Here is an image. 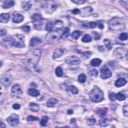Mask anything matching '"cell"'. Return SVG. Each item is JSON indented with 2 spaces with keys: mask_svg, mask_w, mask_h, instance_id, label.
I'll list each match as a JSON object with an SVG mask.
<instances>
[{
  "mask_svg": "<svg viewBox=\"0 0 128 128\" xmlns=\"http://www.w3.org/2000/svg\"><path fill=\"white\" fill-rule=\"evenodd\" d=\"M32 6V5L31 1H25L22 2V8L23 10L25 11H29L31 9Z\"/></svg>",
  "mask_w": 128,
  "mask_h": 128,
  "instance_id": "ffe728a7",
  "label": "cell"
},
{
  "mask_svg": "<svg viewBox=\"0 0 128 128\" xmlns=\"http://www.w3.org/2000/svg\"><path fill=\"white\" fill-rule=\"evenodd\" d=\"M104 43L105 46L106 47V48H107L108 49L111 50L113 46H112V43H111V41L109 40H108V39H105L104 41Z\"/></svg>",
  "mask_w": 128,
  "mask_h": 128,
  "instance_id": "74e56055",
  "label": "cell"
},
{
  "mask_svg": "<svg viewBox=\"0 0 128 128\" xmlns=\"http://www.w3.org/2000/svg\"><path fill=\"white\" fill-rule=\"evenodd\" d=\"M126 83L127 81L125 79H124V78H120L115 82V86L118 88L121 87L125 86Z\"/></svg>",
  "mask_w": 128,
  "mask_h": 128,
  "instance_id": "44dd1931",
  "label": "cell"
},
{
  "mask_svg": "<svg viewBox=\"0 0 128 128\" xmlns=\"http://www.w3.org/2000/svg\"><path fill=\"white\" fill-rule=\"evenodd\" d=\"M73 113V111L72 110L70 109V110H69L68 111V114H72Z\"/></svg>",
  "mask_w": 128,
  "mask_h": 128,
  "instance_id": "9f6ffc18",
  "label": "cell"
},
{
  "mask_svg": "<svg viewBox=\"0 0 128 128\" xmlns=\"http://www.w3.org/2000/svg\"><path fill=\"white\" fill-rule=\"evenodd\" d=\"M67 91L70 92L71 93L74 95L77 94L78 93V92H79L78 89L75 86H73V85H71V86H68L67 88Z\"/></svg>",
  "mask_w": 128,
  "mask_h": 128,
  "instance_id": "484cf974",
  "label": "cell"
},
{
  "mask_svg": "<svg viewBox=\"0 0 128 128\" xmlns=\"http://www.w3.org/2000/svg\"><path fill=\"white\" fill-rule=\"evenodd\" d=\"M53 28H54V25L53 23L51 22H49L46 24V29L48 32H52L53 29Z\"/></svg>",
  "mask_w": 128,
  "mask_h": 128,
  "instance_id": "e575fe53",
  "label": "cell"
},
{
  "mask_svg": "<svg viewBox=\"0 0 128 128\" xmlns=\"http://www.w3.org/2000/svg\"><path fill=\"white\" fill-rule=\"evenodd\" d=\"M49 118L47 116H44V117H43V118L41 120L40 124L41 126H45L48 122Z\"/></svg>",
  "mask_w": 128,
  "mask_h": 128,
  "instance_id": "60d3db41",
  "label": "cell"
},
{
  "mask_svg": "<svg viewBox=\"0 0 128 128\" xmlns=\"http://www.w3.org/2000/svg\"><path fill=\"white\" fill-rule=\"evenodd\" d=\"M122 2H123V3H125V5H128V1H127V0H126V1H122Z\"/></svg>",
  "mask_w": 128,
  "mask_h": 128,
  "instance_id": "680465c9",
  "label": "cell"
},
{
  "mask_svg": "<svg viewBox=\"0 0 128 128\" xmlns=\"http://www.w3.org/2000/svg\"><path fill=\"white\" fill-rule=\"evenodd\" d=\"M87 79L86 76L84 74H81L78 77V80H79V82L81 83H84L86 82Z\"/></svg>",
  "mask_w": 128,
  "mask_h": 128,
  "instance_id": "d590c367",
  "label": "cell"
},
{
  "mask_svg": "<svg viewBox=\"0 0 128 128\" xmlns=\"http://www.w3.org/2000/svg\"><path fill=\"white\" fill-rule=\"evenodd\" d=\"M110 120L106 118H102L99 121V124L102 127H107L109 125Z\"/></svg>",
  "mask_w": 128,
  "mask_h": 128,
  "instance_id": "4316f807",
  "label": "cell"
},
{
  "mask_svg": "<svg viewBox=\"0 0 128 128\" xmlns=\"http://www.w3.org/2000/svg\"><path fill=\"white\" fill-rule=\"evenodd\" d=\"M116 99L119 101H123L126 99V96L121 93L116 94Z\"/></svg>",
  "mask_w": 128,
  "mask_h": 128,
  "instance_id": "f35d334b",
  "label": "cell"
},
{
  "mask_svg": "<svg viewBox=\"0 0 128 128\" xmlns=\"http://www.w3.org/2000/svg\"><path fill=\"white\" fill-rule=\"evenodd\" d=\"M98 24H99L98 25V27H99V29H103L104 26V25L102 23H99Z\"/></svg>",
  "mask_w": 128,
  "mask_h": 128,
  "instance_id": "db71d44e",
  "label": "cell"
},
{
  "mask_svg": "<svg viewBox=\"0 0 128 128\" xmlns=\"http://www.w3.org/2000/svg\"><path fill=\"white\" fill-rule=\"evenodd\" d=\"M93 9L90 7H85L80 10V14L82 17H88L91 15L93 12Z\"/></svg>",
  "mask_w": 128,
  "mask_h": 128,
  "instance_id": "9a60e30c",
  "label": "cell"
},
{
  "mask_svg": "<svg viewBox=\"0 0 128 128\" xmlns=\"http://www.w3.org/2000/svg\"><path fill=\"white\" fill-rule=\"evenodd\" d=\"M57 4L54 1H47L45 2L44 4V8L46 11L50 13L54 12L57 8Z\"/></svg>",
  "mask_w": 128,
  "mask_h": 128,
  "instance_id": "52a82bcc",
  "label": "cell"
},
{
  "mask_svg": "<svg viewBox=\"0 0 128 128\" xmlns=\"http://www.w3.org/2000/svg\"><path fill=\"white\" fill-rule=\"evenodd\" d=\"M109 27L112 31H119L123 30L125 27L124 20L122 18L116 17L111 20L109 22Z\"/></svg>",
  "mask_w": 128,
  "mask_h": 128,
  "instance_id": "7a4b0ae2",
  "label": "cell"
},
{
  "mask_svg": "<svg viewBox=\"0 0 128 128\" xmlns=\"http://www.w3.org/2000/svg\"><path fill=\"white\" fill-rule=\"evenodd\" d=\"M1 44L3 47L6 48H9L13 46V37H9L3 39L1 42Z\"/></svg>",
  "mask_w": 128,
  "mask_h": 128,
  "instance_id": "2e32d148",
  "label": "cell"
},
{
  "mask_svg": "<svg viewBox=\"0 0 128 128\" xmlns=\"http://www.w3.org/2000/svg\"><path fill=\"white\" fill-rule=\"evenodd\" d=\"M41 51L39 49H35L28 52L26 56V59L23 62L25 67L27 69L34 68L39 61L41 58Z\"/></svg>",
  "mask_w": 128,
  "mask_h": 128,
  "instance_id": "6da1fadb",
  "label": "cell"
},
{
  "mask_svg": "<svg viewBox=\"0 0 128 128\" xmlns=\"http://www.w3.org/2000/svg\"><path fill=\"white\" fill-rule=\"evenodd\" d=\"M97 26V24L94 22H90L87 23H85L83 25V27L86 28L87 29H93L96 28Z\"/></svg>",
  "mask_w": 128,
  "mask_h": 128,
  "instance_id": "83f0119b",
  "label": "cell"
},
{
  "mask_svg": "<svg viewBox=\"0 0 128 128\" xmlns=\"http://www.w3.org/2000/svg\"><path fill=\"white\" fill-rule=\"evenodd\" d=\"M66 63L70 65H79L80 63V59L75 56H70L65 59Z\"/></svg>",
  "mask_w": 128,
  "mask_h": 128,
  "instance_id": "30bf717a",
  "label": "cell"
},
{
  "mask_svg": "<svg viewBox=\"0 0 128 128\" xmlns=\"http://www.w3.org/2000/svg\"><path fill=\"white\" fill-rule=\"evenodd\" d=\"M110 99L111 101H114L116 99V94L114 93H112L109 95Z\"/></svg>",
  "mask_w": 128,
  "mask_h": 128,
  "instance_id": "681fc988",
  "label": "cell"
},
{
  "mask_svg": "<svg viewBox=\"0 0 128 128\" xmlns=\"http://www.w3.org/2000/svg\"><path fill=\"white\" fill-rule=\"evenodd\" d=\"M102 63V60L99 59H94L91 62V64L93 67H98Z\"/></svg>",
  "mask_w": 128,
  "mask_h": 128,
  "instance_id": "f546056e",
  "label": "cell"
},
{
  "mask_svg": "<svg viewBox=\"0 0 128 128\" xmlns=\"http://www.w3.org/2000/svg\"><path fill=\"white\" fill-rule=\"evenodd\" d=\"M127 50L122 48H118L116 49L114 55L115 57L118 59H122L125 57V56L127 55Z\"/></svg>",
  "mask_w": 128,
  "mask_h": 128,
  "instance_id": "8fae6325",
  "label": "cell"
},
{
  "mask_svg": "<svg viewBox=\"0 0 128 128\" xmlns=\"http://www.w3.org/2000/svg\"><path fill=\"white\" fill-rule=\"evenodd\" d=\"M72 2L77 4H83V3H84L85 2V0H74V1H72Z\"/></svg>",
  "mask_w": 128,
  "mask_h": 128,
  "instance_id": "c3c4849f",
  "label": "cell"
},
{
  "mask_svg": "<svg viewBox=\"0 0 128 128\" xmlns=\"http://www.w3.org/2000/svg\"><path fill=\"white\" fill-rule=\"evenodd\" d=\"M55 73H56V75L59 77L62 76L63 74V71L62 68L60 67L57 68L55 70Z\"/></svg>",
  "mask_w": 128,
  "mask_h": 128,
  "instance_id": "8d00e7d4",
  "label": "cell"
},
{
  "mask_svg": "<svg viewBox=\"0 0 128 128\" xmlns=\"http://www.w3.org/2000/svg\"><path fill=\"white\" fill-rule=\"evenodd\" d=\"M61 35L57 32H51L46 35V39L47 41L52 44L58 42L61 39Z\"/></svg>",
  "mask_w": 128,
  "mask_h": 128,
  "instance_id": "5b68a950",
  "label": "cell"
},
{
  "mask_svg": "<svg viewBox=\"0 0 128 128\" xmlns=\"http://www.w3.org/2000/svg\"><path fill=\"white\" fill-rule=\"evenodd\" d=\"M91 55L92 52L91 51H86L82 54V58L84 60H87L91 57Z\"/></svg>",
  "mask_w": 128,
  "mask_h": 128,
  "instance_id": "d6a6232c",
  "label": "cell"
},
{
  "mask_svg": "<svg viewBox=\"0 0 128 128\" xmlns=\"http://www.w3.org/2000/svg\"><path fill=\"white\" fill-rule=\"evenodd\" d=\"M22 30L26 32H29L30 30V27L29 26H27V25H25L22 27Z\"/></svg>",
  "mask_w": 128,
  "mask_h": 128,
  "instance_id": "7dc6e473",
  "label": "cell"
},
{
  "mask_svg": "<svg viewBox=\"0 0 128 128\" xmlns=\"http://www.w3.org/2000/svg\"><path fill=\"white\" fill-rule=\"evenodd\" d=\"M112 75L111 70L107 67L103 68L101 70V77L103 79H107L111 77Z\"/></svg>",
  "mask_w": 128,
  "mask_h": 128,
  "instance_id": "4fadbf2b",
  "label": "cell"
},
{
  "mask_svg": "<svg viewBox=\"0 0 128 128\" xmlns=\"http://www.w3.org/2000/svg\"><path fill=\"white\" fill-rule=\"evenodd\" d=\"M82 34V32L79 31H74L72 34V38L74 40H77L79 39Z\"/></svg>",
  "mask_w": 128,
  "mask_h": 128,
  "instance_id": "1f68e13d",
  "label": "cell"
},
{
  "mask_svg": "<svg viewBox=\"0 0 128 128\" xmlns=\"http://www.w3.org/2000/svg\"><path fill=\"white\" fill-rule=\"evenodd\" d=\"M42 43V40L39 38H33L31 39L30 42V45L31 47H34L37 46H38Z\"/></svg>",
  "mask_w": 128,
  "mask_h": 128,
  "instance_id": "d6986e66",
  "label": "cell"
},
{
  "mask_svg": "<svg viewBox=\"0 0 128 128\" xmlns=\"http://www.w3.org/2000/svg\"><path fill=\"white\" fill-rule=\"evenodd\" d=\"M70 29L68 28H66L65 30L64 31V32L63 33L62 35H61V39L62 40H65L70 35Z\"/></svg>",
  "mask_w": 128,
  "mask_h": 128,
  "instance_id": "f1b7e54d",
  "label": "cell"
},
{
  "mask_svg": "<svg viewBox=\"0 0 128 128\" xmlns=\"http://www.w3.org/2000/svg\"><path fill=\"white\" fill-rule=\"evenodd\" d=\"M33 22L36 29L41 30L43 24V20L39 14H35L32 17Z\"/></svg>",
  "mask_w": 128,
  "mask_h": 128,
  "instance_id": "8992f818",
  "label": "cell"
},
{
  "mask_svg": "<svg viewBox=\"0 0 128 128\" xmlns=\"http://www.w3.org/2000/svg\"><path fill=\"white\" fill-rule=\"evenodd\" d=\"M89 97L92 102L98 103L103 100L104 94L101 90L98 88H95L90 92Z\"/></svg>",
  "mask_w": 128,
  "mask_h": 128,
  "instance_id": "3957f363",
  "label": "cell"
},
{
  "mask_svg": "<svg viewBox=\"0 0 128 128\" xmlns=\"http://www.w3.org/2000/svg\"><path fill=\"white\" fill-rule=\"evenodd\" d=\"M28 94L32 97H37L40 94L39 91L34 88H30L28 89Z\"/></svg>",
  "mask_w": 128,
  "mask_h": 128,
  "instance_id": "7402d4cb",
  "label": "cell"
},
{
  "mask_svg": "<svg viewBox=\"0 0 128 128\" xmlns=\"http://www.w3.org/2000/svg\"><path fill=\"white\" fill-rule=\"evenodd\" d=\"M79 12H80V10H78V9H75L74 10H73V13H74L75 14H78V13H79Z\"/></svg>",
  "mask_w": 128,
  "mask_h": 128,
  "instance_id": "11a10c76",
  "label": "cell"
},
{
  "mask_svg": "<svg viewBox=\"0 0 128 128\" xmlns=\"http://www.w3.org/2000/svg\"><path fill=\"white\" fill-rule=\"evenodd\" d=\"M24 20V17L21 14L15 12L13 14V21L15 23H20L22 22Z\"/></svg>",
  "mask_w": 128,
  "mask_h": 128,
  "instance_id": "e0dca14e",
  "label": "cell"
},
{
  "mask_svg": "<svg viewBox=\"0 0 128 128\" xmlns=\"http://www.w3.org/2000/svg\"><path fill=\"white\" fill-rule=\"evenodd\" d=\"M13 108L15 110H18L21 108V105L19 104H15L13 106Z\"/></svg>",
  "mask_w": 128,
  "mask_h": 128,
  "instance_id": "816d5d0a",
  "label": "cell"
},
{
  "mask_svg": "<svg viewBox=\"0 0 128 128\" xmlns=\"http://www.w3.org/2000/svg\"><path fill=\"white\" fill-rule=\"evenodd\" d=\"M59 101L58 99L55 98L50 99L47 103V106L48 107H53L56 104L58 103Z\"/></svg>",
  "mask_w": 128,
  "mask_h": 128,
  "instance_id": "603a6c76",
  "label": "cell"
},
{
  "mask_svg": "<svg viewBox=\"0 0 128 128\" xmlns=\"http://www.w3.org/2000/svg\"><path fill=\"white\" fill-rule=\"evenodd\" d=\"M75 122H76V121H75V119H73V120H72V121H71V122H72V123Z\"/></svg>",
  "mask_w": 128,
  "mask_h": 128,
  "instance_id": "91938a15",
  "label": "cell"
},
{
  "mask_svg": "<svg viewBox=\"0 0 128 128\" xmlns=\"http://www.w3.org/2000/svg\"><path fill=\"white\" fill-rule=\"evenodd\" d=\"M64 26V23L62 21L58 20L55 22V27L58 29H61Z\"/></svg>",
  "mask_w": 128,
  "mask_h": 128,
  "instance_id": "ab89813d",
  "label": "cell"
},
{
  "mask_svg": "<svg viewBox=\"0 0 128 128\" xmlns=\"http://www.w3.org/2000/svg\"><path fill=\"white\" fill-rule=\"evenodd\" d=\"M6 127V126L2 123V122H1V128H4V127Z\"/></svg>",
  "mask_w": 128,
  "mask_h": 128,
  "instance_id": "6f0895ef",
  "label": "cell"
},
{
  "mask_svg": "<svg viewBox=\"0 0 128 128\" xmlns=\"http://www.w3.org/2000/svg\"><path fill=\"white\" fill-rule=\"evenodd\" d=\"M98 72L97 70L96 69H92L89 72V75L91 77H96L98 76Z\"/></svg>",
  "mask_w": 128,
  "mask_h": 128,
  "instance_id": "ee69618b",
  "label": "cell"
},
{
  "mask_svg": "<svg viewBox=\"0 0 128 128\" xmlns=\"http://www.w3.org/2000/svg\"><path fill=\"white\" fill-rule=\"evenodd\" d=\"M100 38H101V35H100L99 33L95 32L94 33V39L96 40H97L100 39Z\"/></svg>",
  "mask_w": 128,
  "mask_h": 128,
  "instance_id": "f907efd6",
  "label": "cell"
},
{
  "mask_svg": "<svg viewBox=\"0 0 128 128\" xmlns=\"http://www.w3.org/2000/svg\"><path fill=\"white\" fill-rule=\"evenodd\" d=\"M67 52V50L65 48H58L55 50L53 56V58L54 59H57L60 57L62 56L63 55L66 54Z\"/></svg>",
  "mask_w": 128,
  "mask_h": 128,
  "instance_id": "5bb4252c",
  "label": "cell"
},
{
  "mask_svg": "<svg viewBox=\"0 0 128 128\" xmlns=\"http://www.w3.org/2000/svg\"><path fill=\"white\" fill-rule=\"evenodd\" d=\"M39 118L38 117H36L32 115H30L27 118V121L28 122L35 121H39Z\"/></svg>",
  "mask_w": 128,
  "mask_h": 128,
  "instance_id": "b9f144b4",
  "label": "cell"
},
{
  "mask_svg": "<svg viewBox=\"0 0 128 128\" xmlns=\"http://www.w3.org/2000/svg\"><path fill=\"white\" fill-rule=\"evenodd\" d=\"M14 4H15V2H14V1H12V0H8V1H4L3 7L5 9H8L13 7Z\"/></svg>",
  "mask_w": 128,
  "mask_h": 128,
  "instance_id": "cb8c5ba5",
  "label": "cell"
},
{
  "mask_svg": "<svg viewBox=\"0 0 128 128\" xmlns=\"http://www.w3.org/2000/svg\"><path fill=\"white\" fill-rule=\"evenodd\" d=\"M12 78L11 75L7 74L4 75L1 79V83L4 86L7 87L9 86L12 83Z\"/></svg>",
  "mask_w": 128,
  "mask_h": 128,
  "instance_id": "7c38bea8",
  "label": "cell"
},
{
  "mask_svg": "<svg viewBox=\"0 0 128 128\" xmlns=\"http://www.w3.org/2000/svg\"><path fill=\"white\" fill-rule=\"evenodd\" d=\"M7 34V31L5 29H1L0 31V34H1V36H5Z\"/></svg>",
  "mask_w": 128,
  "mask_h": 128,
  "instance_id": "f5cc1de1",
  "label": "cell"
},
{
  "mask_svg": "<svg viewBox=\"0 0 128 128\" xmlns=\"http://www.w3.org/2000/svg\"><path fill=\"white\" fill-rule=\"evenodd\" d=\"M10 19V15L9 14L3 13L0 16V22L2 23H7L9 22Z\"/></svg>",
  "mask_w": 128,
  "mask_h": 128,
  "instance_id": "ac0fdd59",
  "label": "cell"
},
{
  "mask_svg": "<svg viewBox=\"0 0 128 128\" xmlns=\"http://www.w3.org/2000/svg\"><path fill=\"white\" fill-rule=\"evenodd\" d=\"M123 112L125 116L126 117H128V105L127 103L124 105L123 107Z\"/></svg>",
  "mask_w": 128,
  "mask_h": 128,
  "instance_id": "bcb514c9",
  "label": "cell"
},
{
  "mask_svg": "<svg viewBox=\"0 0 128 128\" xmlns=\"http://www.w3.org/2000/svg\"><path fill=\"white\" fill-rule=\"evenodd\" d=\"M7 121L11 126L15 127L17 126L19 123V117L18 115L13 114L8 117Z\"/></svg>",
  "mask_w": 128,
  "mask_h": 128,
  "instance_id": "9c48e42d",
  "label": "cell"
},
{
  "mask_svg": "<svg viewBox=\"0 0 128 128\" xmlns=\"http://www.w3.org/2000/svg\"><path fill=\"white\" fill-rule=\"evenodd\" d=\"M96 122V120L94 118H90L87 120V123L89 125H94Z\"/></svg>",
  "mask_w": 128,
  "mask_h": 128,
  "instance_id": "f6af8a7d",
  "label": "cell"
},
{
  "mask_svg": "<svg viewBox=\"0 0 128 128\" xmlns=\"http://www.w3.org/2000/svg\"><path fill=\"white\" fill-rule=\"evenodd\" d=\"M107 111H108V109L106 108H102L98 109L96 111V113L99 115L104 116V115H106V114L107 113Z\"/></svg>",
  "mask_w": 128,
  "mask_h": 128,
  "instance_id": "4dcf8cb0",
  "label": "cell"
},
{
  "mask_svg": "<svg viewBox=\"0 0 128 128\" xmlns=\"http://www.w3.org/2000/svg\"><path fill=\"white\" fill-rule=\"evenodd\" d=\"M13 46L19 48H23L25 47V37L22 35H17L14 36Z\"/></svg>",
  "mask_w": 128,
  "mask_h": 128,
  "instance_id": "277c9868",
  "label": "cell"
},
{
  "mask_svg": "<svg viewBox=\"0 0 128 128\" xmlns=\"http://www.w3.org/2000/svg\"><path fill=\"white\" fill-rule=\"evenodd\" d=\"M29 107V109L33 112H38L40 109L39 106L38 104L34 103H30Z\"/></svg>",
  "mask_w": 128,
  "mask_h": 128,
  "instance_id": "d4e9b609",
  "label": "cell"
},
{
  "mask_svg": "<svg viewBox=\"0 0 128 128\" xmlns=\"http://www.w3.org/2000/svg\"><path fill=\"white\" fill-rule=\"evenodd\" d=\"M23 94V92L20 86L18 84H16L13 87L11 92L12 97L15 98H19Z\"/></svg>",
  "mask_w": 128,
  "mask_h": 128,
  "instance_id": "ba28073f",
  "label": "cell"
},
{
  "mask_svg": "<svg viewBox=\"0 0 128 128\" xmlns=\"http://www.w3.org/2000/svg\"><path fill=\"white\" fill-rule=\"evenodd\" d=\"M128 34L127 33H126L121 34L119 36V39L120 40H121V41L127 40L128 39Z\"/></svg>",
  "mask_w": 128,
  "mask_h": 128,
  "instance_id": "7bdbcfd3",
  "label": "cell"
},
{
  "mask_svg": "<svg viewBox=\"0 0 128 128\" xmlns=\"http://www.w3.org/2000/svg\"><path fill=\"white\" fill-rule=\"evenodd\" d=\"M82 41L84 43L90 42L92 41V37L88 34H85L84 36L82 38Z\"/></svg>",
  "mask_w": 128,
  "mask_h": 128,
  "instance_id": "836d02e7",
  "label": "cell"
}]
</instances>
